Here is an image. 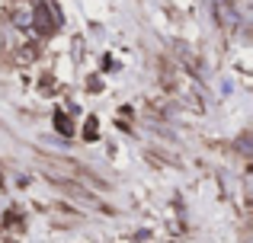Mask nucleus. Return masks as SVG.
Segmentation results:
<instances>
[]
</instances>
